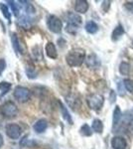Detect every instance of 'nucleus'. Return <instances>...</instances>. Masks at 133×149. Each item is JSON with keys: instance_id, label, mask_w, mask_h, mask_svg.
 <instances>
[{"instance_id": "nucleus-12", "label": "nucleus", "mask_w": 133, "mask_h": 149, "mask_svg": "<svg viewBox=\"0 0 133 149\" xmlns=\"http://www.w3.org/2000/svg\"><path fill=\"white\" fill-rule=\"evenodd\" d=\"M124 33H125L124 28L122 27V25L119 24V25H117L116 27L114 28V30H113L112 34H111V40H112L113 42H116V41H118L122 37Z\"/></svg>"}, {"instance_id": "nucleus-3", "label": "nucleus", "mask_w": 133, "mask_h": 149, "mask_svg": "<svg viewBox=\"0 0 133 149\" xmlns=\"http://www.w3.org/2000/svg\"><path fill=\"white\" fill-rule=\"evenodd\" d=\"M86 102H88L89 109L94 111H98L101 109L103 103H104V97L100 93H93L86 97Z\"/></svg>"}, {"instance_id": "nucleus-10", "label": "nucleus", "mask_w": 133, "mask_h": 149, "mask_svg": "<svg viewBox=\"0 0 133 149\" xmlns=\"http://www.w3.org/2000/svg\"><path fill=\"white\" fill-rule=\"evenodd\" d=\"M127 143L122 136H114L111 139V146L113 149H125Z\"/></svg>"}, {"instance_id": "nucleus-30", "label": "nucleus", "mask_w": 133, "mask_h": 149, "mask_svg": "<svg viewBox=\"0 0 133 149\" xmlns=\"http://www.w3.org/2000/svg\"><path fill=\"white\" fill-rule=\"evenodd\" d=\"M4 144V140H3V136L0 134V147H2V145Z\"/></svg>"}, {"instance_id": "nucleus-29", "label": "nucleus", "mask_w": 133, "mask_h": 149, "mask_svg": "<svg viewBox=\"0 0 133 149\" xmlns=\"http://www.w3.org/2000/svg\"><path fill=\"white\" fill-rule=\"evenodd\" d=\"M109 100H110V103H113L116 100V93H114V91L111 90L110 91V95H109Z\"/></svg>"}, {"instance_id": "nucleus-16", "label": "nucleus", "mask_w": 133, "mask_h": 149, "mask_svg": "<svg viewBox=\"0 0 133 149\" xmlns=\"http://www.w3.org/2000/svg\"><path fill=\"white\" fill-rule=\"evenodd\" d=\"M91 129L95 132V133H102L103 131V123L100 119H94L91 124Z\"/></svg>"}, {"instance_id": "nucleus-27", "label": "nucleus", "mask_w": 133, "mask_h": 149, "mask_svg": "<svg viewBox=\"0 0 133 149\" xmlns=\"http://www.w3.org/2000/svg\"><path fill=\"white\" fill-rule=\"evenodd\" d=\"M6 69V62L4 59H0V76L2 74L4 71Z\"/></svg>"}, {"instance_id": "nucleus-17", "label": "nucleus", "mask_w": 133, "mask_h": 149, "mask_svg": "<svg viewBox=\"0 0 133 149\" xmlns=\"http://www.w3.org/2000/svg\"><path fill=\"white\" fill-rule=\"evenodd\" d=\"M86 31L89 34H95L98 31V26L94 21H88V23L86 24Z\"/></svg>"}, {"instance_id": "nucleus-26", "label": "nucleus", "mask_w": 133, "mask_h": 149, "mask_svg": "<svg viewBox=\"0 0 133 149\" xmlns=\"http://www.w3.org/2000/svg\"><path fill=\"white\" fill-rule=\"evenodd\" d=\"M124 7L126 10L133 13V1H127L124 3Z\"/></svg>"}, {"instance_id": "nucleus-9", "label": "nucleus", "mask_w": 133, "mask_h": 149, "mask_svg": "<svg viewBox=\"0 0 133 149\" xmlns=\"http://www.w3.org/2000/svg\"><path fill=\"white\" fill-rule=\"evenodd\" d=\"M86 64L89 69H98L100 67V60L95 54H91L86 57Z\"/></svg>"}, {"instance_id": "nucleus-20", "label": "nucleus", "mask_w": 133, "mask_h": 149, "mask_svg": "<svg viewBox=\"0 0 133 149\" xmlns=\"http://www.w3.org/2000/svg\"><path fill=\"white\" fill-rule=\"evenodd\" d=\"M11 88H12V85L10 83H7V81H1V83H0V91L2 92V93L0 95V97L5 95L6 93L11 90Z\"/></svg>"}, {"instance_id": "nucleus-11", "label": "nucleus", "mask_w": 133, "mask_h": 149, "mask_svg": "<svg viewBox=\"0 0 133 149\" xmlns=\"http://www.w3.org/2000/svg\"><path fill=\"white\" fill-rule=\"evenodd\" d=\"M75 10L78 13L84 14L88 10V2L86 0H78L75 2Z\"/></svg>"}, {"instance_id": "nucleus-15", "label": "nucleus", "mask_w": 133, "mask_h": 149, "mask_svg": "<svg viewBox=\"0 0 133 149\" xmlns=\"http://www.w3.org/2000/svg\"><path fill=\"white\" fill-rule=\"evenodd\" d=\"M122 117V113H121V110H120V107L116 105L115 107L114 110H113V116H112V127L115 128L120 122V119Z\"/></svg>"}, {"instance_id": "nucleus-7", "label": "nucleus", "mask_w": 133, "mask_h": 149, "mask_svg": "<svg viewBox=\"0 0 133 149\" xmlns=\"http://www.w3.org/2000/svg\"><path fill=\"white\" fill-rule=\"evenodd\" d=\"M11 41H12V45H13L14 50L16 51L17 54H21V55L25 54L26 51H27L25 44H24L22 39H20V38L17 36L16 33H12L11 34Z\"/></svg>"}, {"instance_id": "nucleus-25", "label": "nucleus", "mask_w": 133, "mask_h": 149, "mask_svg": "<svg viewBox=\"0 0 133 149\" xmlns=\"http://www.w3.org/2000/svg\"><path fill=\"white\" fill-rule=\"evenodd\" d=\"M118 93H119V95H121V97H123V95H125V91L124 88H122V86H124V84H123V81H119L118 83Z\"/></svg>"}, {"instance_id": "nucleus-23", "label": "nucleus", "mask_w": 133, "mask_h": 149, "mask_svg": "<svg viewBox=\"0 0 133 149\" xmlns=\"http://www.w3.org/2000/svg\"><path fill=\"white\" fill-rule=\"evenodd\" d=\"M26 74H27L29 79H35L37 77V71L32 65H28L26 68Z\"/></svg>"}, {"instance_id": "nucleus-8", "label": "nucleus", "mask_w": 133, "mask_h": 149, "mask_svg": "<svg viewBox=\"0 0 133 149\" xmlns=\"http://www.w3.org/2000/svg\"><path fill=\"white\" fill-rule=\"evenodd\" d=\"M6 134L11 139H18L22 134V128L20 125L15 123H9L6 125Z\"/></svg>"}, {"instance_id": "nucleus-6", "label": "nucleus", "mask_w": 133, "mask_h": 149, "mask_svg": "<svg viewBox=\"0 0 133 149\" xmlns=\"http://www.w3.org/2000/svg\"><path fill=\"white\" fill-rule=\"evenodd\" d=\"M17 112H18V109L13 102H7L1 107V113L7 118L16 116Z\"/></svg>"}, {"instance_id": "nucleus-4", "label": "nucleus", "mask_w": 133, "mask_h": 149, "mask_svg": "<svg viewBox=\"0 0 133 149\" xmlns=\"http://www.w3.org/2000/svg\"><path fill=\"white\" fill-rule=\"evenodd\" d=\"M47 26L50 31L53 33H61L63 28V23L61 19L55 15H50L47 18Z\"/></svg>"}, {"instance_id": "nucleus-28", "label": "nucleus", "mask_w": 133, "mask_h": 149, "mask_svg": "<svg viewBox=\"0 0 133 149\" xmlns=\"http://www.w3.org/2000/svg\"><path fill=\"white\" fill-rule=\"evenodd\" d=\"M102 9H103V12H107L108 11V9H109V7H110V1H103L102 2Z\"/></svg>"}, {"instance_id": "nucleus-14", "label": "nucleus", "mask_w": 133, "mask_h": 149, "mask_svg": "<svg viewBox=\"0 0 133 149\" xmlns=\"http://www.w3.org/2000/svg\"><path fill=\"white\" fill-rule=\"evenodd\" d=\"M46 54L47 56L51 58V59H57L58 57V53H57V49H56L55 45L53 44L52 42H49L47 45H46Z\"/></svg>"}, {"instance_id": "nucleus-21", "label": "nucleus", "mask_w": 133, "mask_h": 149, "mask_svg": "<svg viewBox=\"0 0 133 149\" xmlns=\"http://www.w3.org/2000/svg\"><path fill=\"white\" fill-rule=\"evenodd\" d=\"M79 133L83 136H91V134H93V129H91L88 124L84 123V125L81 127V129H79Z\"/></svg>"}, {"instance_id": "nucleus-2", "label": "nucleus", "mask_w": 133, "mask_h": 149, "mask_svg": "<svg viewBox=\"0 0 133 149\" xmlns=\"http://www.w3.org/2000/svg\"><path fill=\"white\" fill-rule=\"evenodd\" d=\"M68 25L66 27V31L70 34H76L79 30V27L81 25L83 19L81 16L74 12H69L67 16Z\"/></svg>"}, {"instance_id": "nucleus-19", "label": "nucleus", "mask_w": 133, "mask_h": 149, "mask_svg": "<svg viewBox=\"0 0 133 149\" xmlns=\"http://www.w3.org/2000/svg\"><path fill=\"white\" fill-rule=\"evenodd\" d=\"M130 71H131V67H130V64L126 63V62H122L119 66V72L120 74H123V76H127V74H130Z\"/></svg>"}, {"instance_id": "nucleus-5", "label": "nucleus", "mask_w": 133, "mask_h": 149, "mask_svg": "<svg viewBox=\"0 0 133 149\" xmlns=\"http://www.w3.org/2000/svg\"><path fill=\"white\" fill-rule=\"evenodd\" d=\"M14 97L20 102H26L30 100L31 97V92L30 90L25 86H16L14 90Z\"/></svg>"}, {"instance_id": "nucleus-32", "label": "nucleus", "mask_w": 133, "mask_h": 149, "mask_svg": "<svg viewBox=\"0 0 133 149\" xmlns=\"http://www.w3.org/2000/svg\"><path fill=\"white\" fill-rule=\"evenodd\" d=\"M132 45H133V41H132Z\"/></svg>"}, {"instance_id": "nucleus-22", "label": "nucleus", "mask_w": 133, "mask_h": 149, "mask_svg": "<svg viewBox=\"0 0 133 149\" xmlns=\"http://www.w3.org/2000/svg\"><path fill=\"white\" fill-rule=\"evenodd\" d=\"M0 10H1L4 17H5L7 20H9V22H10V21H11V12L9 11L8 7H7L5 4L0 3Z\"/></svg>"}, {"instance_id": "nucleus-13", "label": "nucleus", "mask_w": 133, "mask_h": 149, "mask_svg": "<svg viewBox=\"0 0 133 149\" xmlns=\"http://www.w3.org/2000/svg\"><path fill=\"white\" fill-rule=\"evenodd\" d=\"M48 127V121L46 119H39L38 121H36V123L34 124L33 128L37 133H42L44 132Z\"/></svg>"}, {"instance_id": "nucleus-24", "label": "nucleus", "mask_w": 133, "mask_h": 149, "mask_svg": "<svg viewBox=\"0 0 133 149\" xmlns=\"http://www.w3.org/2000/svg\"><path fill=\"white\" fill-rule=\"evenodd\" d=\"M123 84H124V86L127 92H129L130 93H133V80L125 79V80H123Z\"/></svg>"}, {"instance_id": "nucleus-18", "label": "nucleus", "mask_w": 133, "mask_h": 149, "mask_svg": "<svg viewBox=\"0 0 133 149\" xmlns=\"http://www.w3.org/2000/svg\"><path fill=\"white\" fill-rule=\"evenodd\" d=\"M59 105H60V109H61L63 117L65 118V120H67V122H69L70 124H72V116H71V114L69 113V111H68V109H66V107H65L61 102H59Z\"/></svg>"}, {"instance_id": "nucleus-31", "label": "nucleus", "mask_w": 133, "mask_h": 149, "mask_svg": "<svg viewBox=\"0 0 133 149\" xmlns=\"http://www.w3.org/2000/svg\"><path fill=\"white\" fill-rule=\"evenodd\" d=\"M132 130H133V125H132Z\"/></svg>"}, {"instance_id": "nucleus-1", "label": "nucleus", "mask_w": 133, "mask_h": 149, "mask_svg": "<svg viewBox=\"0 0 133 149\" xmlns=\"http://www.w3.org/2000/svg\"><path fill=\"white\" fill-rule=\"evenodd\" d=\"M86 60V51L81 48H75L66 56L67 64L70 67H79Z\"/></svg>"}]
</instances>
